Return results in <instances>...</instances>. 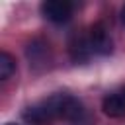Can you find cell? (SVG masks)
<instances>
[{
  "mask_svg": "<svg viewBox=\"0 0 125 125\" xmlns=\"http://www.w3.org/2000/svg\"><path fill=\"white\" fill-rule=\"evenodd\" d=\"M74 12V4L68 0H45L41 4V14L55 23H64L70 20Z\"/></svg>",
  "mask_w": 125,
  "mask_h": 125,
  "instance_id": "cell-1",
  "label": "cell"
},
{
  "mask_svg": "<svg viewBox=\"0 0 125 125\" xmlns=\"http://www.w3.org/2000/svg\"><path fill=\"white\" fill-rule=\"evenodd\" d=\"M88 41H90V47L96 55H109L111 49H113V41H111V35L107 31V27L104 23H94L88 31Z\"/></svg>",
  "mask_w": 125,
  "mask_h": 125,
  "instance_id": "cell-2",
  "label": "cell"
},
{
  "mask_svg": "<svg viewBox=\"0 0 125 125\" xmlns=\"http://www.w3.org/2000/svg\"><path fill=\"white\" fill-rule=\"evenodd\" d=\"M92 47H90V41H88V35H80V33H74L70 39H68V55L70 59L78 64V62H86L90 57H92Z\"/></svg>",
  "mask_w": 125,
  "mask_h": 125,
  "instance_id": "cell-3",
  "label": "cell"
},
{
  "mask_svg": "<svg viewBox=\"0 0 125 125\" xmlns=\"http://www.w3.org/2000/svg\"><path fill=\"white\" fill-rule=\"evenodd\" d=\"M23 119L27 123H31V125H49V123L55 121V117H53V113H51V109L47 107L45 102H39L35 105H29L23 111Z\"/></svg>",
  "mask_w": 125,
  "mask_h": 125,
  "instance_id": "cell-4",
  "label": "cell"
},
{
  "mask_svg": "<svg viewBox=\"0 0 125 125\" xmlns=\"http://www.w3.org/2000/svg\"><path fill=\"white\" fill-rule=\"evenodd\" d=\"M102 109L107 117H123L125 115V88L105 96L102 102Z\"/></svg>",
  "mask_w": 125,
  "mask_h": 125,
  "instance_id": "cell-5",
  "label": "cell"
},
{
  "mask_svg": "<svg viewBox=\"0 0 125 125\" xmlns=\"http://www.w3.org/2000/svg\"><path fill=\"white\" fill-rule=\"evenodd\" d=\"M14 72H16V59L10 53L2 51L0 53V80H8Z\"/></svg>",
  "mask_w": 125,
  "mask_h": 125,
  "instance_id": "cell-6",
  "label": "cell"
},
{
  "mask_svg": "<svg viewBox=\"0 0 125 125\" xmlns=\"http://www.w3.org/2000/svg\"><path fill=\"white\" fill-rule=\"evenodd\" d=\"M121 21H123V25H125V6L121 8Z\"/></svg>",
  "mask_w": 125,
  "mask_h": 125,
  "instance_id": "cell-7",
  "label": "cell"
},
{
  "mask_svg": "<svg viewBox=\"0 0 125 125\" xmlns=\"http://www.w3.org/2000/svg\"><path fill=\"white\" fill-rule=\"evenodd\" d=\"M6 125H16V123H6Z\"/></svg>",
  "mask_w": 125,
  "mask_h": 125,
  "instance_id": "cell-8",
  "label": "cell"
}]
</instances>
